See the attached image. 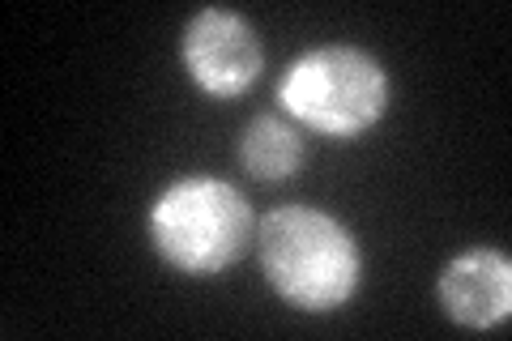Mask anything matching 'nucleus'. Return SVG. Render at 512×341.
I'll return each instance as SVG.
<instances>
[{"mask_svg":"<svg viewBox=\"0 0 512 341\" xmlns=\"http://www.w3.org/2000/svg\"><path fill=\"white\" fill-rule=\"evenodd\" d=\"M269 290L299 316H333L363 290V243L320 205H278L256 222Z\"/></svg>","mask_w":512,"mask_h":341,"instance_id":"obj_1","label":"nucleus"},{"mask_svg":"<svg viewBox=\"0 0 512 341\" xmlns=\"http://www.w3.org/2000/svg\"><path fill=\"white\" fill-rule=\"evenodd\" d=\"M256 209L231 180L192 171L171 180L146 209L154 256L180 278H222L256 248Z\"/></svg>","mask_w":512,"mask_h":341,"instance_id":"obj_2","label":"nucleus"},{"mask_svg":"<svg viewBox=\"0 0 512 341\" xmlns=\"http://www.w3.org/2000/svg\"><path fill=\"white\" fill-rule=\"evenodd\" d=\"M393 81L384 64L350 43H325L295 56L278 77V107L299 133L359 141L389 116Z\"/></svg>","mask_w":512,"mask_h":341,"instance_id":"obj_3","label":"nucleus"},{"mask_svg":"<svg viewBox=\"0 0 512 341\" xmlns=\"http://www.w3.org/2000/svg\"><path fill=\"white\" fill-rule=\"evenodd\" d=\"M180 64L210 99H244L265 73V47L244 13L205 5L184 22Z\"/></svg>","mask_w":512,"mask_h":341,"instance_id":"obj_4","label":"nucleus"},{"mask_svg":"<svg viewBox=\"0 0 512 341\" xmlns=\"http://www.w3.org/2000/svg\"><path fill=\"white\" fill-rule=\"evenodd\" d=\"M436 299L444 316L461 324V329L487 333L500 329L512 316V261L508 252L474 243V248L457 252L453 261H444L436 278Z\"/></svg>","mask_w":512,"mask_h":341,"instance_id":"obj_5","label":"nucleus"},{"mask_svg":"<svg viewBox=\"0 0 512 341\" xmlns=\"http://www.w3.org/2000/svg\"><path fill=\"white\" fill-rule=\"evenodd\" d=\"M239 167L261 184H282L303 167V133L282 116H252L239 133Z\"/></svg>","mask_w":512,"mask_h":341,"instance_id":"obj_6","label":"nucleus"}]
</instances>
